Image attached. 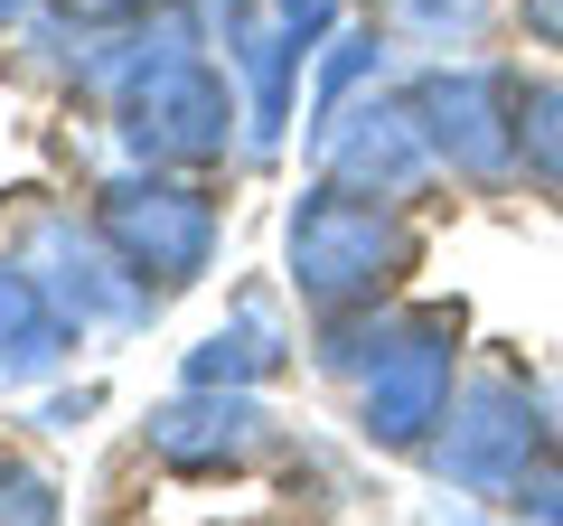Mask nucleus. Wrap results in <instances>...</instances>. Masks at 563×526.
Returning a JSON list of instances; mask_svg holds the SVG:
<instances>
[{"label":"nucleus","instance_id":"nucleus-1","mask_svg":"<svg viewBox=\"0 0 563 526\" xmlns=\"http://www.w3.org/2000/svg\"><path fill=\"white\" fill-rule=\"evenodd\" d=\"M413 226H404L395 198H366V188L347 179H320L301 188V207H291V226H282V273H291V292H301L310 310H366L376 292H395L404 273H413Z\"/></svg>","mask_w":563,"mask_h":526},{"label":"nucleus","instance_id":"nucleus-2","mask_svg":"<svg viewBox=\"0 0 563 526\" xmlns=\"http://www.w3.org/2000/svg\"><path fill=\"white\" fill-rule=\"evenodd\" d=\"M95 217H103V235L122 244V263H132L161 302L188 292L207 263H217V198H207L198 179H179V169H161V161L103 179L95 188Z\"/></svg>","mask_w":563,"mask_h":526},{"label":"nucleus","instance_id":"nucleus-3","mask_svg":"<svg viewBox=\"0 0 563 526\" xmlns=\"http://www.w3.org/2000/svg\"><path fill=\"white\" fill-rule=\"evenodd\" d=\"M544 442H554V424H544V395L526 376H470L451 395L442 432L422 442V461L470 498H517V480L544 461Z\"/></svg>","mask_w":563,"mask_h":526},{"label":"nucleus","instance_id":"nucleus-4","mask_svg":"<svg viewBox=\"0 0 563 526\" xmlns=\"http://www.w3.org/2000/svg\"><path fill=\"white\" fill-rule=\"evenodd\" d=\"M451 366H461V310H404L395 339L357 366V432L376 451H422L451 414Z\"/></svg>","mask_w":563,"mask_h":526},{"label":"nucleus","instance_id":"nucleus-5","mask_svg":"<svg viewBox=\"0 0 563 526\" xmlns=\"http://www.w3.org/2000/svg\"><path fill=\"white\" fill-rule=\"evenodd\" d=\"M20 263L38 273L47 292H57V310H66L76 329H141L151 310H161V292H151L132 263H122V244L103 235V217L29 207V226H20Z\"/></svg>","mask_w":563,"mask_h":526},{"label":"nucleus","instance_id":"nucleus-6","mask_svg":"<svg viewBox=\"0 0 563 526\" xmlns=\"http://www.w3.org/2000/svg\"><path fill=\"white\" fill-rule=\"evenodd\" d=\"M310 161H320V179H347V188H366V198H413L442 151H432V122H422L413 95L366 85L339 113L310 122Z\"/></svg>","mask_w":563,"mask_h":526},{"label":"nucleus","instance_id":"nucleus-7","mask_svg":"<svg viewBox=\"0 0 563 526\" xmlns=\"http://www.w3.org/2000/svg\"><path fill=\"white\" fill-rule=\"evenodd\" d=\"M413 103H422V122H432L442 169H461L470 188H507L526 169V151H517V76H507V66H432V76H413Z\"/></svg>","mask_w":563,"mask_h":526},{"label":"nucleus","instance_id":"nucleus-8","mask_svg":"<svg viewBox=\"0 0 563 526\" xmlns=\"http://www.w3.org/2000/svg\"><path fill=\"white\" fill-rule=\"evenodd\" d=\"M282 442L273 405L254 385H188L151 414V461L179 470V480H225V470H254Z\"/></svg>","mask_w":563,"mask_h":526},{"label":"nucleus","instance_id":"nucleus-9","mask_svg":"<svg viewBox=\"0 0 563 526\" xmlns=\"http://www.w3.org/2000/svg\"><path fill=\"white\" fill-rule=\"evenodd\" d=\"M76 358V320L20 254H0V385H38Z\"/></svg>","mask_w":563,"mask_h":526},{"label":"nucleus","instance_id":"nucleus-10","mask_svg":"<svg viewBox=\"0 0 563 526\" xmlns=\"http://www.w3.org/2000/svg\"><path fill=\"white\" fill-rule=\"evenodd\" d=\"M217 10H225V57L254 76V132H244V142L273 151V142H282V122H291V76H301L310 47L291 39L282 20H254L244 0H217Z\"/></svg>","mask_w":563,"mask_h":526},{"label":"nucleus","instance_id":"nucleus-11","mask_svg":"<svg viewBox=\"0 0 563 526\" xmlns=\"http://www.w3.org/2000/svg\"><path fill=\"white\" fill-rule=\"evenodd\" d=\"M282 358H291V339H282L273 292H244L235 320L188 348V385H263V376H282Z\"/></svg>","mask_w":563,"mask_h":526},{"label":"nucleus","instance_id":"nucleus-12","mask_svg":"<svg viewBox=\"0 0 563 526\" xmlns=\"http://www.w3.org/2000/svg\"><path fill=\"white\" fill-rule=\"evenodd\" d=\"M498 0H385V29L413 47H479Z\"/></svg>","mask_w":563,"mask_h":526},{"label":"nucleus","instance_id":"nucleus-13","mask_svg":"<svg viewBox=\"0 0 563 526\" xmlns=\"http://www.w3.org/2000/svg\"><path fill=\"white\" fill-rule=\"evenodd\" d=\"M517 151H526V169L563 198V76L517 85Z\"/></svg>","mask_w":563,"mask_h":526},{"label":"nucleus","instance_id":"nucleus-14","mask_svg":"<svg viewBox=\"0 0 563 526\" xmlns=\"http://www.w3.org/2000/svg\"><path fill=\"white\" fill-rule=\"evenodd\" d=\"M376 76H385V39H376V29H339V39H329V57H320V85H310V122L339 113L347 95H366Z\"/></svg>","mask_w":563,"mask_h":526},{"label":"nucleus","instance_id":"nucleus-15","mask_svg":"<svg viewBox=\"0 0 563 526\" xmlns=\"http://www.w3.org/2000/svg\"><path fill=\"white\" fill-rule=\"evenodd\" d=\"M507 507H526V517H554V526H563V432L544 442V461L517 480V498H507Z\"/></svg>","mask_w":563,"mask_h":526},{"label":"nucleus","instance_id":"nucleus-16","mask_svg":"<svg viewBox=\"0 0 563 526\" xmlns=\"http://www.w3.org/2000/svg\"><path fill=\"white\" fill-rule=\"evenodd\" d=\"M0 517H20V526H47V517H57V489H47L38 470L0 461Z\"/></svg>","mask_w":563,"mask_h":526},{"label":"nucleus","instance_id":"nucleus-17","mask_svg":"<svg viewBox=\"0 0 563 526\" xmlns=\"http://www.w3.org/2000/svg\"><path fill=\"white\" fill-rule=\"evenodd\" d=\"M273 20L291 29V39H301L310 57H320V47L339 39V0H273Z\"/></svg>","mask_w":563,"mask_h":526},{"label":"nucleus","instance_id":"nucleus-18","mask_svg":"<svg viewBox=\"0 0 563 526\" xmlns=\"http://www.w3.org/2000/svg\"><path fill=\"white\" fill-rule=\"evenodd\" d=\"M47 10H57L66 29H132L151 0H47Z\"/></svg>","mask_w":563,"mask_h":526},{"label":"nucleus","instance_id":"nucleus-19","mask_svg":"<svg viewBox=\"0 0 563 526\" xmlns=\"http://www.w3.org/2000/svg\"><path fill=\"white\" fill-rule=\"evenodd\" d=\"M526 39H536V47H563V0H526Z\"/></svg>","mask_w":563,"mask_h":526},{"label":"nucleus","instance_id":"nucleus-20","mask_svg":"<svg viewBox=\"0 0 563 526\" xmlns=\"http://www.w3.org/2000/svg\"><path fill=\"white\" fill-rule=\"evenodd\" d=\"M85 414H95V385H85V395H57V405H47V414H38V424H47V432H76V424H85Z\"/></svg>","mask_w":563,"mask_h":526},{"label":"nucleus","instance_id":"nucleus-21","mask_svg":"<svg viewBox=\"0 0 563 526\" xmlns=\"http://www.w3.org/2000/svg\"><path fill=\"white\" fill-rule=\"evenodd\" d=\"M20 10H29V0H0V20H20Z\"/></svg>","mask_w":563,"mask_h":526}]
</instances>
